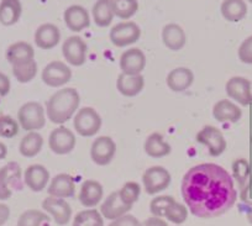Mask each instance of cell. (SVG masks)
<instances>
[{
	"instance_id": "obj_1",
	"label": "cell",
	"mask_w": 252,
	"mask_h": 226,
	"mask_svg": "<svg viewBox=\"0 0 252 226\" xmlns=\"http://www.w3.org/2000/svg\"><path fill=\"white\" fill-rule=\"evenodd\" d=\"M181 191L188 210L200 219L227 213L237 199L232 177L215 163H200L188 169L182 179Z\"/></svg>"
},
{
	"instance_id": "obj_2",
	"label": "cell",
	"mask_w": 252,
	"mask_h": 226,
	"mask_svg": "<svg viewBox=\"0 0 252 226\" xmlns=\"http://www.w3.org/2000/svg\"><path fill=\"white\" fill-rule=\"evenodd\" d=\"M79 103L81 97L77 89L63 88L46 101V115L52 124L63 125L73 118L78 110Z\"/></svg>"
},
{
	"instance_id": "obj_3",
	"label": "cell",
	"mask_w": 252,
	"mask_h": 226,
	"mask_svg": "<svg viewBox=\"0 0 252 226\" xmlns=\"http://www.w3.org/2000/svg\"><path fill=\"white\" fill-rule=\"evenodd\" d=\"M18 121L23 130L38 131L46 125V110L38 101H28L19 109Z\"/></svg>"
},
{
	"instance_id": "obj_4",
	"label": "cell",
	"mask_w": 252,
	"mask_h": 226,
	"mask_svg": "<svg viewBox=\"0 0 252 226\" xmlns=\"http://www.w3.org/2000/svg\"><path fill=\"white\" fill-rule=\"evenodd\" d=\"M101 116L98 111L91 106H84V108L77 110L73 116V126L77 133L83 137H92L96 135L101 128Z\"/></svg>"
},
{
	"instance_id": "obj_5",
	"label": "cell",
	"mask_w": 252,
	"mask_h": 226,
	"mask_svg": "<svg viewBox=\"0 0 252 226\" xmlns=\"http://www.w3.org/2000/svg\"><path fill=\"white\" fill-rule=\"evenodd\" d=\"M109 37L115 47H126L134 45L140 40L141 29L134 21H124L111 28Z\"/></svg>"
},
{
	"instance_id": "obj_6",
	"label": "cell",
	"mask_w": 252,
	"mask_h": 226,
	"mask_svg": "<svg viewBox=\"0 0 252 226\" xmlns=\"http://www.w3.org/2000/svg\"><path fill=\"white\" fill-rule=\"evenodd\" d=\"M41 78L46 86L51 88H60L66 86L72 78V70L69 65L61 61H52L45 65L41 73Z\"/></svg>"
},
{
	"instance_id": "obj_7",
	"label": "cell",
	"mask_w": 252,
	"mask_h": 226,
	"mask_svg": "<svg viewBox=\"0 0 252 226\" xmlns=\"http://www.w3.org/2000/svg\"><path fill=\"white\" fill-rule=\"evenodd\" d=\"M171 179V173L162 166L150 167L142 174L144 189L149 195H155L168 188Z\"/></svg>"
},
{
	"instance_id": "obj_8",
	"label": "cell",
	"mask_w": 252,
	"mask_h": 226,
	"mask_svg": "<svg viewBox=\"0 0 252 226\" xmlns=\"http://www.w3.org/2000/svg\"><path fill=\"white\" fill-rule=\"evenodd\" d=\"M197 142L207 146L209 155L212 157H219L226 150V140L221 131L212 125H207L198 131Z\"/></svg>"
},
{
	"instance_id": "obj_9",
	"label": "cell",
	"mask_w": 252,
	"mask_h": 226,
	"mask_svg": "<svg viewBox=\"0 0 252 226\" xmlns=\"http://www.w3.org/2000/svg\"><path fill=\"white\" fill-rule=\"evenodd\" d=\"M77 143L76 135L68 128L60 126L52 130L48 137V147L56 155H68L74 150Z\"/></svg>"
},
{
	"instance_id": "obj_10",
	"label": "cell",
	"mask_w": 252,
	"mask_h": 226,
	"mask_svg": "<svg viewBox=\"0 0 252 226\" xmlns=\"http://www.w3.org/2000/svg\"><path fill=\"white\" fill-rule=\"evenodd\" d=\"M88 46L81 36H71L62 45V55L68 65L81 67L87 61Z\"/></svg>"
},
{
	"instance_id": "obj_11",
	"label": "cell",
	"mask_w": 252,
	"mask_h": 226,
	"mask_svg": "<svg viewBox=\"0 0 252 226\" xmlns=\"http://www.w3.org/2000/svg\"><path fill=\"white\" fill-rule=\"evenodd\" d=\"M116 154V143L109 136H99L91 147V159L98 166H108Z\"/></svg>"
},
{
	"instance_id": "obj_12",
	"label": "cell",
	"mask_w": 252,
	"mask_h": 226,
	"mask_svg": "<svg viewBox=\"0 0 252 226\" xmlns=\"http://www.w3.org/2000/svg\"><path fill=\"white\" fill-rule=\"evenodd\" d=\"M21 168L16 162H10L0 168V200H8L13 195V189L19 186Z\"/></svg>"
},
{
	"instance_id": "obj_13",
	"label": "cell",
	"mask_w": 252,
	"mask_h": 226,
	"mask_svg": "<svg viewBox=\"0 0 252 226\" xmlns=\"http://www.w3.org/2000/svg\"><path fill=\"white\" fill-rule=\"evenodd\" d=\"M225 92L227 97L240 105L247 106L252 103L251 82L244 77H232L226 82Z\"/></svg>"
},
{
	"instance_id": "obj_14",
	"label": "cell",
	"mask_w": 252,
	"mask_h": 226,
	"mask_svg": "<svg viewBox=\"0 0 252 226\" xmlns=\"http://www.w3.org/2000/svg\"><path fill=\"white\" fill-rule=\"evenodd\" d=\"M42 209L52 216L57 225L64 226L71 221L72 208L64 199L50 195L42 201Z\"/></svg>"
},
{
	"instance_id": "obj_15",
	"label": "cell",
	"mask_w": 252,
	"mask_h": 226,
	"mask_svg": "<svg viewBox=\"0 0 252 226\" xmlns=\"http://www.w3.org/2000/svg\"><path fill=\"white\" fill-rule=\"evenodd\" d=\"M121 73L125 74H141L146 67V56L140 48H129L120 56Z\"/></svg>"
},
{
	"instance_id": "obj_16",
	"label": "cell",
	"mask_w": 252,
	"mask_h": 226,
	"mask_svg": "<svg viewBox=\"0 0 252 226\" xmlns=\"http://www.w3.org/2000/svg\"><path fill=\"white\" fill-rule=\"evenodd\" d=\"M63 20L72 32H81L91 26L88 10L82 5H71L63 13Z\"/></svg>"
},
{
	"instance_id": "obj_17",
	"label": "cell",
	"mask_w": 252,
	"mask_h": 226,
	"mask_svg": "<svg viewBox=\"0 0 252 226\" xmlns=\"http://www.w3.org/2000/svg\"><path fill=\"white\" fill-rule=\"evenodd\" d=\"M50 182V172L42 164H31L24 172V183L30 191L42 192Z\"/></svg>"
},
{
	"instance_id": "obj_18",
	"label": "cell",
	"mask_w": 252,
	"mask_h": 226,
	"mask_svg": "<svg viewBox=\"0 0 252 226\" xmlns=\"http://www.w3.org/2000/svg\"><path fill=\"white\" fill-rule=\"evenodd\" d=\"M48 195L55 198H72L76 194V184L73 177L67 173H60L53 177L47 188Z\"/></svg>"
},
{
	"instance_id": "obj_19",
	"label": "cell",
	"mask_w": 252,
	"mask_h": 226,
	"mask_svg": "<svg viewBox=\"0 0 252 226\" xmlns=\"http://www.w3.org/2000/svg\"><path fill=\"white\" fill-rule=\"evenodd\" d=\"M35 45L41 50H52L60 43L61 31L55 24H42L35 31Z\"/></svg>"
},
{
	"instance_id": "obj_20",
	"label": "cell",
	"mask_w": 252,
	"mask_h": 226,
	"mask_svg": "<svg viewBox=\"0 0 252 226\" xmlns=\"http://www.w3.org/2000/svg\"><path fill=\"white\" fill-rule=\"evenodd\" d=\"M118 92L124 97L132 98L136 97L144 91L145 78L142 74H125L120 73L116 81Z\"/></svg>"
},
{
	"instance_id": "obj_21",
	"label": "cell",
	"mask_w": 252,
	"mask_h": 226,
	"mask_svg": "<svg viewBox=\"0 0 252 226\" xmlns=\"http://www.w3.org/2000/svg\"><path fill=\"white\" fill-rule=\"evenodd\" d=\"M132 209V206L127 205L120 199L119 192H113L106 196L105 200L103 201L100 206V214L106 220H115L120 216L125 215Z\"/></svg>"
},
{
	"instance_id": "obj_22",
	"label": "cell",
	"mask_w": 252,
	"mask_h": 226,
	"mask_svg": "<svg viewBox=\"0 0 252 226\" xmlns=\"http://www.w3.org/2000/svg\"><path fill=\"white\" fill-rule=\"evenodd\" d=\"M166 82L167 87L172 92L181 93L192 87L193 82H194V73L192 72V69L186 67L174 68L168 73Z\"/></svg>"
},
{
	"instance_id": "obj_23",
	"label": "cell",
	"mask_w": 252,
	"mask_h": 226,
	"mask_svg": "<svg viewBox=\"0 0 252 226\" xmlns=\"http://www.w3.org/2000/svg\"><path fill=\"white\" fill-rule=\"evenodd\" d=\"M104 195L103 186L98 181L87 179L83 182L79 191L78 199L81 204L86 208H94L101 201Z\"/></svg>"
},
{
	"instance_id": "obj_24",
	"label": "cell",
	"mask_w": 252,
	"mask_h": 226,
	"mask_svg": "<svg viewBox=\"0 0 252 226\" xmlns=\"http://www.w3.org/2000/svg\"><path fill=\"white\" fill-rule=\"evenodd\" d=\"M241 116L242 111L240 106L227 99H221L213 106V118L219 123H237Z\"/></svg>"
},
{
	"instance_id": "obj_25",
	"label": "cell",
	"mask_w": 252,
	"mask_h": 226,
	"mask_svg": "<svg viewBox=\"0 0 252 226\" xmlns=\"http://www.w3.org/2000/svg\"><path fill=\"white\" fill-rule=\"evenodd\" d=\"M162 42L168 50L179 51L186 46L187 35L178 24H167L162 29Z\"/></svg>"
},
{
	"instance_id": "obj_26",
	"label": "cell",
	"mask_w": 252,
	"mask_h": 226,
	"mask_svg": "<svg viewBox=\"0 0 252 226\" xmlns=\"http://www.w3.org/2000/svg\"><path fill=\"white\" fill-rule=\"evenodd\" d=\"M5 57L11 65H20L35 60V50L32 46L25 41H18L8 47Z\"/></svg>"
},
{
	"instance_id": "obj_27",
	"label": "cell",
	"mask_w": 252,
	"mask_h": 226,
	"mask_svg": "<svg viewBox=\"0 0 252 226\" xmlns=\"http://www.w3.org/2000/svg\"><path fill=\"white\" fill-rule=\"evenodd\" d=\"M144 150L147 156L152 159H163L171 154L172 147L166 140L163 135L159 132H154L147 136L144 142Z\"/></svg>"
},
{
	"instance_id": "obj_28",
	"label": "cell",
	"mask_w": 252,
	"mask_h": 226,
	"mask_svg": "<svg viewBox=\"0 0 252 226\" xmlns=\"http://www.w3.org/2000/svg\"><path fill=\"white\" fill-rule=\"evenodd\" d=\"M23 5L20 0H1L0 1V24L13 26L20 20Z\"/></svg>"
},
{
	"instance_id": "obj_29",
	"label": "cell",
	"mask_w": 252,
	"mask_h": 226,
	"mask_svg": "<svg viewBox=\"0 0 252 226\" xmlns=\"http://www.w3.org/2000/svg\"><path fill=\"white\" fill-rule=\"evenodd\" d=\"M220 13L229 23H239L247 15V4L245 0H224L220 6Z\"/></svg>"
},
{
	"instance_id": "obj_30",
	"label": "cell",
	"mask_w": 252,
	"mask_h": 226,
	"mask_svg": "<svg viewBox=\"0 0 252 226\" xmlns=\"http://www.w3.org/2000/svg\"><path fill=\"white\" fill-rule=\"evenodd\" d=\"M92 15L96 26L106 28L111 25L115 14L113 9V0H96V3L92 9Z\"/></svg>"
},
{
	"instance_id": "obj_31",
	"label": "cell",
	"mask_w": 252,
	"mask_h": 226,
	"mask_svg": "<svg viewBox=\"0 0 252 226\" xmlns=\"http://www.w3.org/2000/svg\"><path fill=\"white\" fill-rule=\"evenodd\" d=\"M43 147V137L37 131H30L20 141L19 152L26 159H32L37 156Z\"/></svg>"
},
{
	"instance_id": "obj_32",
	"label": "cell",
	"mask_w": 252,
	"mask_h": 226,
	"mask_svg": "<svg viewBox=\"0 0 252 226\" xmlns=\"http://www.w3.org/2000/svg\"><path fill=\"white\" fill-rule=\"evenodd\" d=\"M13 67V74L19 83H30L32 79H35L37 74V63L35 60L29 61V62L20 63V65H11Z\"/></svg>"
},
{
	"instance_id": "obj_33",
	"label": "cell",
	"mask_w": 252,
	"mask_h": 226,
	"mask_svg": "<svg viewBox=\"0 0 252 226\" xmlns=\"http://www.w3.org/2000/svg\"><path fill=\"white\" fill-rule=\"evenodd\" d=\"M72 226H104V218L100 211L88 208L74 216Z\"/></svg>"
},
{
	"instance_id": "obj_34",
	"label": "cell",
	"mask_w": 252,
	"mask_h": 226,
	"mask_svg": "<svg viewBox=\"0 0 252 226\" xmlns=\"http://www.w3.org/2000/svg\"><path fill=\"white\" fill-rule=\"evenodd\" d=\"M113 9L116 18L121 20H129L139 10L137 0H113Z\"/></svg>"
},
{
	"instance_id": "obj_35",
	"label": "cell",
	"mask_w": 252,
	"mask_h": 226,
	"mask_svg": "<svg viewBox=\"0 0 252 226\" xmlns=\"http://www.w3.org/2000/svg\"><path fill=\"white\" fill-rule=\"evenodd\" d=\"M48 221H50V218L46 213L36 210V209H29L19 216L16 226H42Z\"/></svg>"
},
{
	"instance_id": "obj_36",
	"label": "cell",
	"mask_w": 252,
	"mask_h": 226,
	"mask_svg": "<svg viewBox=\"0 0 252 226\" xmlns=\"http://www.w3.org/2000/svg\"><path fill=\"white\" fill-rule=\"evenodd\" d=\"M118 192L121 200L127 205L132 206L139 200L140 194H141V187L137 182H126Z\"/></svg>"
},
{
	"instance_id": "obj_37",
	"label": "cell",
	"mask_w": 252,
	"mask_h": 226,
	"mask_svg": "<svg viewBox=\"0 0 252 226\" xmlns=\"http://www.w3.org/2000/svg\"><path fill=\"white\" fill-rule=\"evenodd\" d=\"M164 218L171 223L176 224V225H181V224L186 223L187 219H188V208L184 204L173 201L172 205L167 209Z\"/></svg>"
},
{
	"instance_id": "obj_38",
	"label": "cell",
	"mask_w": 252,
	"mask_h": 226,
	"mask_svg": "<svg viewBox=\"0 0 252 226\" xmlns=\"http://www.w3.org/2000/svg\"><path fill=\"white\" fill-rule=\"evenodd\" d=\"M20 130V124L9 115H0V137L13 138Z\"/></svg>"
},
{
	"instance_id": "obj_39",
	"label": "cell",
	"mask_w": 252,
	"mask_h": 226,
	"mask_svg": "<svg viewBox=\"0 0 252 226\" xmlns=\"http://www.w3.org/2000/svg\"><path fill=\"white\" fill-rule=\"evenodd\" d=\"M174 200L173 196L171 195H159L156 196L151 200L150 203V211L154 216L157 218H164V214H166L167 209L172 205V203Z\"/></svg>"
},
{
	"instance_id": "obj_40",
	"label": "cell",
	"mask_w": 252,
	"mask_h": 226,
	"mask_svg": "<svg viewBox=\"0 0 252 226\" xmlns=\"http://www.w3.org/2000/svg\"><path fill=\"white\" fill-rule=\"evenodd\" d=\"M232 174L240 187H244L250 176V164L245 159H239L232 163Z\"/></svg>"
},
{
	"instance_id": "obj_41",
	"label": "cell",
	"mask_w": 252,
	"mask_h": 226,
	"mask_svg": "<svg viewBox=\"0 0 252 226\" xmlns=\"http://www.w3.org/2000/svg\"><path fill=\"white\" fill-rule=\"evenodd\" d=\"M239 60L245 65H252V36L245 38L237 51Z\"/></svg>"
},
{
	"instance_id": "obj_42",
	"label": "cell",
	"mask_w": 252,
	"mask_h": 226,
	"mask_svg": "<svg viewBox=\"0 0 252 226\" xmlns=\"http://www.w3.org/2000/svg\"><path fill=\"white\" fill-rule=\"evenodd\" d=\"M109 226H142V223H140L139 219L131 214H125L115 220H111Z\"/></svg>"
},
{
	"instance_id": "obj_43",
	"label": "cell",
	"mask_w": 252,
	"mask_h": 226,
	"mask_svg": "<svg viewBox=\"0 0 252 226\" xmlns=\"http://www.w3.org/2000/svg\"><path fill=\"white\" fill-rule=\"evenodd\" d=\"M10 79L3 72H0V97H6L10 92Z\"/></svg>"
},
{
	"instance_id": "obj_44",
	"label": "cell",
	"mask_w": 252,
	"mask_h": 226,
	"mask_svg": "<svg viewBox=\"0 0 252 226\" xmlns=\"http://www.w3.org/2000/svg\"><path fill=\"white\" fill-rule=\"evenodd\" d=\"M10 218V208L6 204L0 203V226L5 225Z\"/></svg>"
},
{
	"instance_id": "obj_45",
	"label": "cell",
	"mask_w": 252,
	"mask_h": 226,
	"mask_svg": "<svg viewBox=\"0 0 252 226\" xmlns=\"http://www.w3.org/2000/svg\"><path fill=\"white\" fill-rule=\"evenodd\" d=\"M142 226H168V224H167L162 218L152 216V218L146 219V220L142 223Z\"/></svg>"
},
{
	"instance_id": "obj_46",
	"label": "cell",
	"mask_w": 252,
	"mask_h": 226,
	"mask_svg": "<svg viewBox=\"0 0 252 226\" xmlns=\"http://www.w3.org/2000/svg\"><path fill=\"white\" fill-rule=\"evenodd\" d=\"M8 155V147L5 146V143L0 142V160H4Z\"/></svg>"
},
{
	"instance_id": "obj_47",
	"label": "cell",
	"mask_w": 252,
	"mask_h": 226,
	"mask_svg": "<svg viewBox=\"0 0 252 226\" xmlns=\"http://www.w3.org/2000/svg\"><path fill=\"white\" fill-rule=\"evenodd\" d=\"M247 1H249V3H251V4H252V0H247Z\"/></svg>"
}]
</instances>
